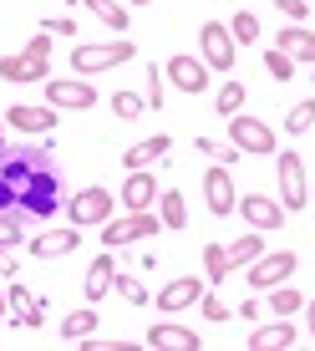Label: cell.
I'll list each match as a JSON object with an SVG mask.
<instances>
[{
  "instance_id": "1",
  "label": "cell",
  "mask_w": 315,
  "mask_h": 351,
  "mask_svg": "<svg viewBox=\"0 0 315 351\" xmlns=\"http://www.w3.org/2000/svg\"><path fill=\"white\" fill-rule=\"evenodd\" d=\"M66 204V173L41 143H5L0 148V209L21 219H51Z\"/></svg>"
},
{
  "instance_id": "2",
  "label": "cell",
  "mask_w": 315,
  "mask_h": 351,
  "mask_svg": "<svg viewBox=\"0 0 315 351\" xmlns=\"http://www.w3.org/2000/svg\"><path fill=\"white\" fill-rule=\"evenodd\" d=\"M138 56V46L132 41H77V51H71V71L77 77H97V71L107 66H123Z\"/></svg>"
},
{
  "instance_id": "3",
  "label": "cell",
  "mask_w": 315,
  "mask_h": 351,
  "mask_svg": "<svg viewBox=\"0 0 315 351\" xmlns=\"http://www.w3.org/2000/svg\"><path fill=\"white\" fill-rule=\"evenodd\" d=\"M275 173H280V209H285V214H300V209L310 204V184H305V158H300V153H280Z\"/></svg>"
},
{
  "instance_id": "4",
  "label": "cell",
  "mask_w": 315,
  "mask_h": 351,
  "mask_svg": "<svg viewBox=\"0 0 315 351\" xmlns=\"http://www.w3.org/2000/svg\"><path fill=\"white\" fill-rule=\"evenodd\" d=\"M112 209H117V199H112L102 184H92V189H77V199L66 204V219L77 224V229H92V224H107V219H112Z\"/></svg>"
},
{
  "instance_id": "5",
  "label": "cell",
  "mask_w": 315,
  "mask_h": 351,
  "mask_svg": "<svg viewBox=\"0 0 315 351\" xmlns=\"http://www.w3.org/2000/svg\"><path fill=\"white\" fill-rule=\"evenodd\" d=\"M229 143H234L239 153H260V158H270V153H275V128L264 123V117L234 112V117H229Z\"/></svg>"
},
{
  "instance_id": "6",
  "label": "cell",
  "mask_w": 315,
  "mask_h": 351,
  "mask_svg": "<svg viewBox=\"0 0 315 351\" xmlns=\"http://www.w3.org/2000/svg\"><path fill=\"white\" fill-rule=\"evenodd\" d=\"M158 229H163V219H158L153 209H142V214H127V219H107L102 224V245H138V239H158Z\"/></svg>"
},
{
  "instance_id": "7",
  "label": "cell",
  "mask_w": 315,
  "mask_h": 351,
  "mask_svg": "<svg viewBox=\"0 0 315 351\" xmlns=\"http://www.w3.org/2000/svg\"><path fill=\"white\" fill-rule=\"evenodd\" d=\"M295 250H264L254 265H244V275H249V285H260V290H270V285H285L290 275H295Z\"/></svg>"
},
{
  "instance_id": "8",
  "label": "cell",
  "mask_w": 315,
  "mask_h": 351,
  "mask_svg": "<svg viewBox=\"0 0 315 351\" xmlns=\"http://www.w3.org/2000/svg\"><path fill=\"white\" fill-rule=\"evenodd\" d=\"M199 46H203L209 71H229V66H234V36H229L224 21H203V26H199Z\"/></svg>"
},
{
  "instance_id": "9",
  "label": "cell",
  "mask_w": 315,
  "mask_h": 351,
  "mask_svg": "<svg viewBox=\"0 0 315 351\" xmlns=\"http://www.w3.org/2000/svg\"><path fill=\"white\" fill-rule=\"evenodd\" d=\"M203 290H209V280H199V275H178V280H168L163 290H158V311H163V316H178V311L199 306Z\"/></svg>"
},
{
  "instance_id": "10",
  "label": "cell",
  "mask_w": 315,
  "mask_h": 351,
  "mask_svg": "<svg viewBox=\"0 0 315 351\" xmlns=\"http://www.w3.org/2000/svg\"><path fill=\"white\" fill-rule=\"evenodd\" d=\"M163 77L173 82L178 92H193V97H199L203 87H209V62H199V56H168Z\"/></svg>"
},
{
  "instance_id": "11",
  "label": "cell",
  "mask_w": 315,
  "mask_h": 351,
  "mask_svg": "<svg viewBox=\"0 0 315 351\" xmlns=\"http://www.w3.org/2000/svg\"><path fill=\"white\" fill-rule=\"evenodd\" d=\"M203 199H209V214H219V219H229V214L239 209V193H234L229 168H209V173H203Z\"/></svg>"
},
{
  "instance_id": "12",
  "label": "cell",
  "mask_w": 315,
  "mask_h": 351,
  "mask_svg": "<svg viewBox=\"0 0 315 351\" xmlns=\"http://www.w3.org/2000/svg\"><path fill=\"white\" fill-rule=\"evenodd\" d=\"M5 123L16 128V132H26V138H46V132L56 128V107L46 102V107H31V102H16L5 112Z\"/></svg>"
},
{
  "instance_id": "13",
  "label": "cell",
  "mask_w": 315,
  "mask_h": 351,
  "mask_svg": "<svg viewBox=\"0 0 315 351\" xmlns=\"http://www.w3.org/2000/svg\"><path fill=\"white\" fill-rule=\"evenodd\" d=\"M117 204H127V214L153 209V204H158V178L148 173V168H132L127 184H123V193H117Z\"/></svg>"
},
{
  "instance_id": "14",
  "label": "cell",
  "mask_w": 315,
  "mask_h": 351,
  "mask_svg": "<svg viewBox=\"0 0 315 351\" xmlns=\"http://www.w3.org/2000/svg\"><path fill=\"white\" fill-rule=\"evenodd\" d=\"M142 346L153 351H199V331H188V326H148V336H142Z\"/></svg>"
},
{
  "instance_id": "15",
  "label": "cell",
  "mask_w": 315,
  "mask_h": 351,
  "mask_svg": "<svg viewBox=\"0 0 315 351\" xmlns=\"http://www.w3.org/2000/svg\"><path fill=\"white\" fill-rule=\"evenodd\" d=\"M239 214H244L254 229H280L285 224V209L270 199V193H244V199H239Z\"/></svg>"
},
{
  "instance_id": "16",
  "label": "cell",
  "mask_w": 315,
  "mask_h": 351,
  "mask_svg": "<svg viewBox=\"0 0 315 351\" xmlns=\"http://www.w3.org/2000/svg\"><path fill=\"white\" fill-rule=\"evenodd\" d=\"M46 102L51 107H77V112H87L97 102V87L92 82H46Z\"/></svg>"
},
{
  "instance_id": "17",
  "label": "cell",
  "mask_w": 315,
  "mask_h": 351,
  "mask_svg": "<svg viewBox=\"0 0 315 351\" xmlns=\"http://www.w3.org/2000/svg\"><path fill=\"white\" fill-rule=\"evenodd\" d=\"M77 245H81V229H77V224H71V229H46V234H36L31 255H36V260H62V255H71Z\"/></svg>"
},
{
  "instance_id": "18",
  "label": "cell",
  "mask_w": 315,
  "mask_h": 351,
  "mask_svg": "<svg viewBox=\"0 0 315 351\" xmlns=\"http://www.w3.org/2000/svg\"><path fill=\"white\" fill-rule=\"evenodd\" d=\"M168 148H173V138L168 132H158V138H142V143H132V148L123 153V168L132 173V168H148L158 158H168Z\"/></svg>"
},
{
  "instance_id": "19",
  "label": "cell",
  "mask_w": 315,
  "mask_h": 351,
  "mask_svg": "<svg viewBox=\"0 0 315 351\" xmlns=\"http://www.w3.org/2000/svg\"><path fill=\"white\" fill-rule=\"evenodd\" d=\"M0 82H51V66L31 62V56L21 51V56H5V62H0Z\"/></svg>"
},
{
  "instance_id": "20",
  "label": "cell",
  "mask_w": 315,
  "mask_h": 351,
  "mask_svg": "<svg viewBox=\"0 0 315 351\" xmlns=\"http://www.w3.org/2000/svg\"><path fill=\"white\" fill-rule=\"evenodd\" d=\"M295 346V326H285V316H275V326H260L249 336V351H290Z\"/></svg>"
},
{
  "instance_id": "21",
  "label": "cell",
  "mask_w": 315,
  "mask_h": 351,
  "mask_svg": "<svg viewBox=\"0 0 315 351\" xmlns=\"http://www.w3.org/2000/svg\"><path fill=\"white\" fill-rule=\"evenodd\" d=\"M112 280H117V265H112V255H97V260L87 265V285H81V295H87L92 306H97V300H102L107 290H112Z\"/></svg>"
},
{
  "instance_id": "22",
  "label": "cell",
  "mask_w": 315,
  "mask_h": 351,
  "mask_svg": "<svg viewBox=\"0 0 315 351\" xmlns=\"http://www.w3.org/2000/svg\"><path fill=\"white\" fill-rule=\"evenodd\" d=\"M275 41H280V51L290 56V62H310V66H315V31H305V26H285Z\"/></svg>"
},
{
  "instance_id": "23",
  "label": "cell",
  "mask_w": 315,
  "mask_h": 351,
  "mask_svg": "<svg viewBox=\"0 0 315 351\" xmlns=\"http://www.w3.org/2000/svg\"><path fill=\"white\" fill-rule=\"evenodd\" d=\"M224 255H229V270H244V265H254L264 255V229H249V234H239L234 245H224Z\"/></svg>"
},
{
  "instance_id": "24",
  "label": "cell",
  "mask_w": 315,
  "mask_h": 351,
  "mask_svg": "<svg viewBox=\"0 0 315 351\" xmlns=\"http://www.w3.org/2000/svg\"><path fill=\"white\" fill-rule=\"evenodd\" d=\"M5 300H10V311H16V326H31V331H36V326L46 321L41 300H36L26 285H10V290H5Z\"/></svg>"
},
{
  "instance_id": "25",
  "label": "cell",
  "mask_w": 315,
  "mask_h": 351,
  "mask_svg": "<svg viewBox=\"0 0 315 351\" xmlns=\"http://www.w3.org/2000/svg\"><path fill=\"white\" fill-rule=\"evenodd\" d=\"M97 326H102V321H97V311L87 306V311H71V316L62 321V341H71V346H77V341H87V336L97 331Z\"/></svg>"
},
{
  "instance_id": "26",
  "label": "cell",
  "mask_w": 315,
  "mask_h": 351,
  "mask_svg": "<svg viewBox=\"0 0 315 351\" xmlns=\"http://www.w3.org/2000/svg\"><path fill=\"white\" fill-rule=\"evenodd\" d=\"M158 219H163V229H184L188 224V204L178 189H168L163 199H158Z\"/></svg>"
},
{
  "instance_id": "27",
  "label": "cell",
  "mask_w": 315,
  "mask_h": 351,
  "mask_svg": "<svg viewBox=\"0 0 315 351\" xmlns=\"http://www.w3.org/2000/svg\"><path fill=\"white\" fill-rule=\"evenodd\" d=\"M270 311H275V316H295V311H305V295H300V290L295 285H270Z\"/></svg>"
},
{
  "instance_id": "28",
  "label": "cell",
  "mask_w": 315,
  "mask_h": 351,
  "mask_svg": "<svg viewBox=\"0 0 315 351\" xmlns=\"http://www.w3.org/2000/svg\"><path fill=\"white\" fill-rule=\"evenodd\" d=\"M81 5H87L97 21H107V26H112L117 36L127 31V5H117V0H81Z\"/></svg>"
},
{
  "instance_id": "29",
  "label": "cell",
  "mask_w": 315,
  "mask_h": 351,
  "mask_svg": "<svg viewBox=\"0 0 315 351\" xmlns=\"http://www.w3.org/2000/svg\"><path fill=\"white\" fill-rule=\"evenodd\" d=\"M203 275H209V285H224V280H229V255H224V245H203Z\"/></svg>"
},
{
  "instance_id": "30",
  "label": "cell",
  "mask_w": 315,
  "mask_h": 351,
  "mask_svg": "<svg viewBox=\"0 0 315 351\" xmlns=\"http://www.w3.org/2000/svg\"><path fill=\"white\" fill-rule=\"evenodd\" d=\"M112 290H117V295L127 300V306H148V300H153V295H148V285H142L138 275H123V270H117V280H112Z\"/></svg>"
},
{
  "instance_id": "31",
  "label": "cell",
  "mask_w": 315,
  "mask_h": 351,
  "mask_svg": "<svg viewBox=\"0 0 315 351\" xmlns=\"http://www.w3.org/2000/svg\"><path fill=\"white\" fill-rule=\"evenodd\" d=\"M214 107H219V117H234L239 107H244V82H224L219 97H214Z\"/></svg>"
},
{
  "instance_id": "32",
  "label": "cell",
  "mask_w": 315,
  "mask_h": 351,
  "mask_svg": "<svg viewBox=\"0 0 315 351\" xmlns=\"http://www.w3.org/2000/svg\"><path fill=\"white\" fill-rule=\"evenodd\" d=\"M315 128V102H295L285 117V132H310Z\"/></svg>"
},
{
  "instance_id": "33",
  "label": "cell",
  "mask_w": 315,
  "mask_h": 351,
  "mask_svg": "<svg viewBox=\"0 0 315 351\" xmlns=\"http://www.w3.org/2000/svg\"><path fill=\"white\" fill-rule=\"evenodd\" d=\"M229 36H234L239 46H244V41H260V21H254L249 10H239V16L229 21Z\"/></svg>"
},
{
  "instance_id": "34",
  "label": "cell",
  "mask_w": 315,
  "mask_h": 351,
  "mask_svg": "<svg viewBox=\"0 0 315 351\" xmlns=\"http://www.w3.org/2000/svg\"><path fill=\"white\" fill-rule=\"evenodd\" d=\"M264 66H270V77H275V82H290V77H295V62H290L280 46H270V51H264Z\"/></svg>"
},
{
  "instance_id": "35",
  "label": "cell",
  "mask_w": 315,
  "mask_h": 351,
  "mask_svg": "<svg viewBox=\"0 0 315 351\" xmlns=\"http://www.w3.org/2000/svg\"><path fill=\"white\" fill-rule=\"evenodd\" d=\"M21 239H26V234H21V214H5V209H0V250H16Z\"/></svg>"
},
{
  "instance_id": "36",
  "label": "cell",
  "mask_w": 315,
  "mask_h": 351,
  "mask_svg": "<svg viewBox=\"0 0 315 351\" xmlns=\"http://www.w3.org/2000/svg\"><path fill=\"white\" fill-rule=\"evenodd\" d=\"M36 31H46V36H77V41H81V31H77V16H46Z\"/></svg>"
},
{
  "instance_id": "37",
  "label": "cell",
  "mask_w": 315,
  "mask_h": 351,
  "mask_svg": "<svg viewBox=\"0 0 315 351\" xmlns=\"http://www.w3.org/2000/svg\"><path fill=\"white\" fill-rule=\"evenodd\" d=\"M112 112L123 117V123H132V117L142 112V97H138V92H117V97H112Z\"/></svg>"
},
{
  "instance_id": "38",
  "label": "cell",
  "mask_w": 315,
  "mask_h": 351,
  "mask_svg": "<svg viewBox=\"0 0 315 351\" xmlns=\"http://www.w3.org/2000/svg\"><path fill=\"white\" fill-rule=\"evenodd\" d=\"M203 321H229V306H224L219 295H214V285L203 290Z\"/></svg>"
},
{
  "instance_id": "39",
  "label": "cell",
  "mask_w": 315,
  "mask_h": 351,
  "mask_svg": "<svg viewBox=\"0 0 315 351\" xmlns=\"http://www.w3.org/2000/svg\"><path fill=\"white\" fill-rule=\"evenodd\" d=\"M163 82H168V77H158V66H148V107H158V112H163V97H168Z\"/></svg>"
},
{
  "instance_id": "40",
  "label": "cell",
  "mask_w": 315,
  "mask_h": 351,
  "mask_svg": "<svg viewBox=\"0 0 315 351\" xmlns=\"http://www.w3.org/2000/svg\"><path fill=\"white\" fill-rule=\"evenodd\" d=\"M26 56H31V62H51V41H46V31H36L26 41Z\"/></svg>"
},
{
  "instance_id": "41",
  "label": "cell",
  "mask_w": 315,
  "mask_h": 351,
  "mask_svg": "<svg viewBox=\"0 0 315 351\" xmlns=\"http://www.w3.org/2000/svg\"><path fill=\"white\" fill-rule=\"evenodd\" d=\"M280 10H285L290 21H295V26H300V21L310 16V5H305V0H280Z\"/></svg>"
},
{
  "instance_id": "42",
  "label": "cell",
  "mask_w": 315,
  "mask_h": 351,
  "mask_svg": "<svg viewBox=\"0 0 315 351\" xmlns=\"http://www.w3.org/2000/svg\"><path fill=\"white\" fill-rule=\"evenodd\" d=\"M0 275H16V250H0Z\"/></svg>"
},
{
  "instance_id": "43",
  "label": "cell",
  "mask_w": 315,
  "mask_h": 351,
  "mask_svg": "<svg viewBox=\"0 0 315 351\" xmlns=\"http://www.w3.org/2000/svg\"><path fill=\"white\" fill-rule=\"evenodd\" d=\"M305 326H310V336H315V300L305 306Z\"/></svg>"
},
{
  "instance_id": "44",
  "label": "cell",
  "mask_w": 315,
  "mask_h": 351,
  "mask_svg": "<svg viewBox=\"0 0 315 351\" xmlns=\"http://www.w3.org/2000/svg\"><path fill=\"white\" fill-rule=\"evenodd\" d=\"M5 316H10V300H5V295H0V326H5Z\"/></svg>"
},
{
  "instance_id": "45",
  "label": "cell",
  "mask_w": 315,
  "mask_h": 351,
  "mask_svg": "<svg viewBox=\"0 0 315 351\" xmlns=\"http://www.w3.org/2000/svg\"><path fill=\"white\" fill-rule=\"evenodd\" d=\"M132 5H153V0H132Z\"/></svg>"
},
{
  "instance_id": "46",
  "label": "cell",
  "mask_w": 315,
  "mask_h": 351,
  "mask_svg": "<svg viewBox=\"0 0 315 351\" xmlns=\"http://www.w3.org/2000/svg\"><path fill=\"white\" fill-rule=\"evenodd\" d=\"M0 148H5V128H0Z\"/></svg>"
}]
</instances>
